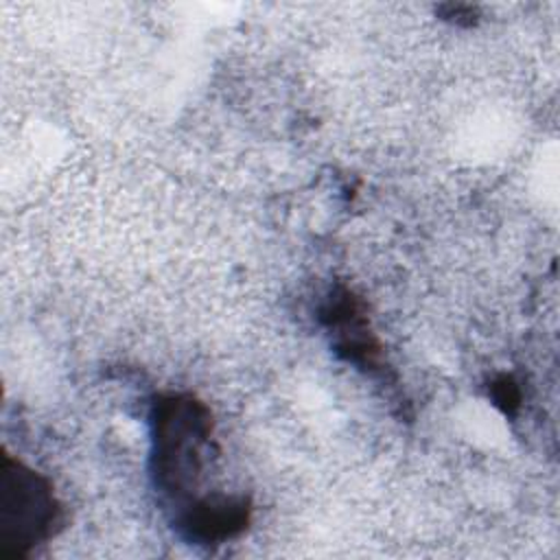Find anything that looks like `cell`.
I'll list each match as a JSON object with an SVG mask.
<instances>
[{
	"label": "cell",
	"instance_id": "cell-1",
	"mask_svg": "<svg viewBox=\"0 0 560 560\" xmlns=\"http://www.w3.org/2000/svg\"><path fill=\"white\" fill-rule=\"evenodd\" d=\"M212 427L210 409L190 394H162L153 402L151 475L155 486L182 505L195 499L192 488L210 455Z\"/></svg>",
	"mask_w": 560,
	"mask_h": 560
},
{
	"label": "cell",
	"instance_id": "cell-4",
	"mask_svg": "<svg viewBox=\"0 0 560 560\" xmlns=\"http://www.w3.org/2000/svg\"><path fill=\"white\" fill-rule=\"evenodd\" d=\"M322 322L335 335V350L361 368H374L378 357V346L368 330V322L359 298L346 289L337 287L330 291L326 304L322 306Z\"/></svg>",
	"mask_w": 560,
	"mask_h": 560
},
{
	"label": "cell",
	"instance_id": "cell-5",
	"mask_svg": "<svg viewBox=\"0 0 560 560\" xmlns=\"http://www.w3.org/2000/svg\"><path fill=\"white\" fill-rule=\"evenodd\" d=\"M490 396L494 400V405L505 413V416H514L518 405H521V389L514 383L512 376H497L490 383Z\"/></svg>",
	"mask_w": 560,
	"mask_h": 560
},
{
	"label": "cell",
	"instance_id": "cell-3",
	"mask_svg": "<svg viewBox=\"0 0 560 560\" xmlns=\"http://www.w3.org/2000/svg\"><path fill=\"white\" fill-rule=\"evenodd\" d=\"M249 518V499L228 494H203L179 508L175 527L188 542L219 545L245 532Z\"/></svg>",
	"mask_w": 560,
	"mask_h": 560
},
{
	"label": "cell",
	"instance_id": "cell-6",
	"mask_svg": "<svg viewBox=\"0 0 560 560\" xmlns=\"http://www.w3.org/2000/svg\"><path fill=\"white\" fill-rule=\"evenodd\" d=\"M442 9L448 11L444 18H448L453 22H466V24L475 22V9L468 7V4H446Z\"/></svg>",
	"mask_w": 560,
	"mask_h": 560
},
{
	"label": "cell",
	"instance_id": "cell-2",
	"mask_svg": "<svg viewBox=\"0 0 560 560\" xmlns=\"http://www.w3.org/2000/svg\"><path fill=\"white\" fill-rule=\"evenodd\" d=\"M63 523L52 483L11 455L0 470V556L22 558L50 540Z\"/></svg>",
	"mask_w": 560,
	"mask_h": 560
}]
</instances>
